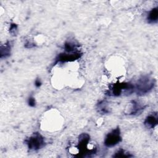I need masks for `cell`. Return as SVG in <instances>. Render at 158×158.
I'll use <instances>...</instances> for the list:
<instances>
[{
	"mask_svg": "<svg viewBox=\"0 0 158 158\" xmlns=\"http://www.w3.org/2000/svg\"><path fill=\"white\" fill-rule=\"evenodd\" d=\"M122 140L120 130L118 128H116L109 133L106 137L104 144L107 147H112L117 144Z\"/></svg>",
	"mask_w": 158,
	"mask_h": 158,
	"instance_id": "cell-3",
	"label": "cell"
},
{
	"mask_svg": "<svg viewBox=\"0 0 158 158\" xmlns=\"http://www.w3.org/2000/svg\"><path fill=\"white\" fill-rule=\"evenodd\" d=\"M80 53L78 51L66 52L65 53L60 54L57 58V62H65L69 61H73L80 57Z\"/></svg>",
	"mask_w": 158,
	"mask_h": 158,
	"instance_id": "cell-4",
	"label": "cell"
},
{
	"mask_svg": "<svg viewBox=\"0 0 158 158\" xmlns=\"http://www.w3.org/2000/svg\"><path fill=\"white\" fill-rule=\"evenodd\" d=\"M131 155L125 152V151L123 149H120L114 156V157H131Z\"/></svg>",
	"mask_w": 158,
	"mask_h": 158,
	"instance_id": "cell-8",
	"label": "cell"
},
{
	"mask_svg": "<svg viewBox=\"0 0 158 158\" xmlns=\"http://www.w3.org/2000/svg\"><path fill=\"white\" fill-rule=\"evenodd\" d=\"M9 51H10V46L8 44H5L4 48L2 46L1 47V57L2 55H4L5 57L8 56L9 54Z\"/></svg>",
	"mask_w": 158,
	"mask_h": 158,
	"instance_id": "cell-9",
	"label": "cell"
},
{
	"mask_svg": "<svg viewBox=\"0 0 158 158\" xmlns=\"http://www.w3.org/2000/svg\"><path fill=\"white\" fill-rule=\"evenodd\" d=\"M158 18V10L157 7L153 8L151 11H149L148 15V22L149 23H156L157 21Z\"/></svg>",
	"mask_w": 158,
	"mask_h": 158,
	"instance_id": "cell-6",
	"label": "cell"
},
{
	"mask_svg": "<svg viewBox=\"0 0 158 158\" xmlns=\"http://www.w3.org/2000/svg\"><path fill=\"white\" fill-rule=\"evenodd\" d=\"M35 85L36 86H40L41 85V81H40V80H36L35 81Z\"/></svg>",
	"mask_w": 158,
	"mask_h": 158,
	"instance_id": "cell-11",
	"label": "cell"
},
{
	"mask_svg": "<svg viewBox=\"0 0 158 158\" xmlns=\"http://www.w3.org/2000/svg\"><path fill=\"white\" fill-rule=\"evenodd\" d=\"M27 144L30 149L38 150L44 145V140L43 136L39 133H35L26 141Z\"/></svg>",
	"mask_w": 158,
	"mask_h": 158,
	"instance_id": "cell-2",
	"label": "cell"
},
{
	"mask_svg": "<svg viewBox=\"0 0 158 158\" xmlns=\"http://www.w3.org/2000/svg\"><path fill=\"white\" fill-rule=\"evenodd\" d=\"M155 85V81L152 78L148 77H143L141 78L134 88L136 89V92L139 94H144L151 91Z\"/></svg>",
	"mask_w": 158,
	"mask_h": 158,
	"instance_id": "cell-1",
	"label": "cell"
},
{
	"mask_svg": "<svg viewBox=\"0 0 158 158\" xmlns=\"http://www.w3.org/2000/svg\"><path fill=\"white\" fill-rule=\"evenodd\" d=\"M145 125L149 128H152L157 124V115L153 114L148 116L144 121Z\"/></svg>",
	"mask_w": 158,
	"mask_h": 158,
	"instance_id": "cell-5",
	"label": "cell"
},
{
	"mask_svg": "<svg viewBox=\"0 0 158 158\" xmlns=\"http://www.w3.org/2000/svg\"><path fill=\"white\" fill-rule=\"evenodd\" d=\"M144 107L141 106L139 104H138V103L133 102V107L131 109V114H136L138 113H139L143 109Z\"/></svg>",
	"mask_w": 158,
	"mask_h": 158,
	"instance_id": "cell-7",
	"label": "cell"
},
{
	"mask_svg": "<svg viewBox=\"0 0 158 158\" xmlns=\"http://www.w3.org/2000/svg\"><path fill=\"white\" fill-rule=\"evenodd\" d=\"M28 104L30 106H34L35 105V100L33 98H30L28 99Z\"/></svg>",
	"mask_w": 158,
	"mask_h": 158,
	"instance_id": "cell-10",
	"label": "cell"
}]
</instances>
